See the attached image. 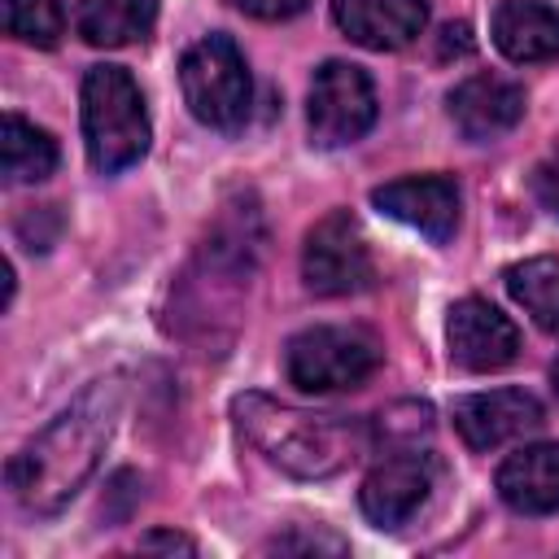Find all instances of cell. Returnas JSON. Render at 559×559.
<instances>
[{"label": "cell", "mask_w": 559, "mask_h": 559, "mask_svg": "<svg viewBox=\"0 0 559 559\" xmlns=\"http://www.w3.org/2000/svg\"><path fill=\"white\" fill-rule=\"evenodd\" d=\"M4 31L31 48H57L66 35L61 0H4Z\"/></svg>", "instance_id": "obj_19"}, {"label": "cell", "mask_w": 559, "mask_h": 559, "mask_svg": "<svg viewBox=\"0 0 559 559\" xmlns=\"http://www.w3.org/2000/svg\"><path fill=\"white\" fill-rule=\"evenodd\" d=\"M376 367H380V341L367 328L319 323V328L297 332L284 349L288 384H297L301 393L358 389L376 376Z\"/></svg>", "instance_id": "obj_5"}, {"label": "cell", "mask_w": 559, "mask_h": 559, "mask_svg": "<svg viewBox=\"0 0 559 559\" xmlns=\"http://www.w3.org/2000/svg\"><path fill=\"white\" fill-rule=\"evenodd\" d=\"M83 144L100 175H118L148 153V109L122 66H92L83 74Z\"/></svg>", "instance_id": "obj_3"}, {"label": "cell", "mask_w": 559, "mask_h": 559, "mask_svg": "<svg viewBox=\"0 0 559 559\" xmlns=\"http://www.w3.org/2000/svg\"><path fill=\"white\" fill-rule=\"evenodd\" d=\"M122 411V380H96L87 393H79L31 445H22L9 467L4 480L13 489V498L35 511V515H52L61 511L96 472L114 424Z\"/></svg>", "instance_id": "obj_1"}, {"label": "cell", "mask_w": 559, "mask_h": 559, "mask_svg": "<svg viewBox=\"0 0 559 559\" xmlns=\"http://www.w3.org/2000/svg\"><path fill=\"white\" fill-rule=\"evenodd\" d=\"M550 389H555V397H559V358H555V367H550Z\"/></svg>", "instance_id": "obj_25"}, {"label": "cell", "mask_w": 559, "mask_h": 559, "mask_svg": "<svg viewBox=\"0 0 559 559\" xmlns=\"http://www.w3.org/2000/svg\"><path fill=\"white\" fill-rule=\"evenodd\" d=\"M493 48L515 66L559 57V9L546 0H502L489 17Z\"/></svg>", "instance_id": "obj_15"}, {"label": "cell", "mask_w": 559, "mask_h": 559, "mask_svg": "<svg viewBox=\"0 0 559 559\" xmlns=\"http://www.w3.org/2000/svg\"><path fill=\"white\" fill-rule=\"evenodd\" d=\"M450 118L472 144H489L524 118V87L502 74H472L450 92Z\"/></svg>", "instance_id": "obj_13"}, {"label": "cell", "mask_w": 559, "mask_h": 559, "mask_svg": "<svg viewBox=\"0 0 559 559\" xmlns=\"http://www.w3.org/2000/svg\"><path fill=\"white\" fill-rule=\"evenodd\" d=\"M157 26V0H79L74 31L92 48H127Z\"/></svg>", "instance_id": "obj_16"}, {"label": "cell", "mask_w": 559, "mask_h": 559, "mask_svg": "<svg viewBox=\"0 0 559 559\" xmlns=\"http://www.w3.org/2000/svg\"><path fill=\"white\" fill-rule=\"evenodd\" d=\"M445 341H450V358L463 371H498L520 354L515 323L485 297H463L450 306Z\"/></svg>", "instance_id": "obj_11"}, {"label": "cell", "mask_w": 559, "mask_h": 559, "mask_svg": "<svg viewBox=\"0 0 559 559\" xmlns=\"http://www.w3.org/2000/svg\"><path fill=\"white\" fill-rule=\"evenodd\" d=\"M371 275H376L371 249H367V236H362V227L349 210H332L306 231L301 280H306L310 293L349 297V293H362L371 284Z\"/></svg>", "instance_id": "obj_7"}, {"label": "cell", "mask_w": 559, "mask_h": 559, "mask_svg": "<svg viewBox=\"0 0 559 559\" xmlns=\"http://www.w3.org/2000/svg\"><path fill=\"white\" fill-rule=\"evenodd\" d=\"M542 424L546 411L528 389H489L454 402V432L472 450H498L507 441H520L524 432H537Z\"/></svg>", "instance_id": "obj_10"}, {"label": "cell", "mask_w": 559, "mask_h": 559, "mask_svg": "<svg viewBox=\"0 0 559 559\" xmlns=\"http://www.w3.org/2000/svg\"><path fill=\"white\" fill-rule=\"evenodd\" d=\"M502 280H507V293L515 297V306H524V314L542 332L559 336V258L542 253V258L511 262L502 271Z\"/></svg>", "instance_id": "obj_18"}, {"label": "cell", "mask_w": 559, "mask_h": 559, "mask_svg": "<svg viewBox=\"0 0 559 559\" xmlns=\"http://www.w3.org/2000/svg\"><path fill=\"white\" fill-rule=\"evenodd\" d=\"M332 22L371 52H397L428 26V0H332Z\"/></svg>", "instance_id": "obj_12"}, {"label": "cell", "mask_w": 559, "mask_h": 559, "mask_svg": "<svg viewBox=\"0 0 559 559\" xmlns=\"http://www.w3.org/2000/svg\"><path fill=\"white\" fill-rule=\"evenodd\" d=\"M227 4L249 13V17H258V22H288V17L310 9V0H227Z\"/></svg>", "instance_id": "obj_21"}, {"label": "cell", "mask_w": 559, "mask_h": 559, "mask_svg": "<svg viewBox=\"0 0 559 559\" xmlns=\"http://www.w3.org/2000/svg\"><path fill=\"white\" fill-rule=\"evenodd\" d=\"M371 205L406 227H415L419 236H428L432 245H445L454 240L459 231V210H463V197H459V183L450 175H406V179H393V183H380L371 192Z\"/></svg>", "instance_id": "obj_8"}, {"label": "cell", "mask_w": 559, "mask_h": 559, "mask_svg": "<svg viewBox=\"0 0 559 559\" xmlns=\"http://www.w3.org/2000/svg\"><path fill=\"white\" fill-rule=\"evenodd\" d=\"M0 170H4V183H39L57 170V144L44 127L17 118V114H4V127H0Z\"/></svg>", "instance_id": "obj_17"}, {"label": "cell", "mask_w": 559, "mask_h": 559, "mask_svg": "<svg viewBox=\"0 0 559 559\" xmlns=\"http://www.w3.org/2000/svg\"><path fill=\"white\" fill-rule=\"evenodd\" d=\"M310 140L319 148H345L376 127V87L354 61H323L310 79L306 100Z\"/></svg>", "instance_id": "obj_6"}, {"label": "cell", "mask_w": 559, "mask_h": 559, "mask_svg": "<svg viewBox=\"0 0 559 559\" xmlns=\"http://www.w3.org/2000/svg\"><path fill=\"white\" fill-rule=\"evenodd\" d=\"M231 419L253 450H262L280 472L301 480H323L376 450L371 424L349 415H314L266 393H240Z\"/></svg>", "instance_id": "obj_2"}, {"label": "cell", "mask_w": 559, "mask_h": 559, "mask_svg": "<svg viewBox=\"0 0 559 559\" xmlns=\"http://www.w3.org/2000/svg\"><path fill=\"white\" fill-rule=\"evenodd\" d=\"M428 432H432V406L428 402H397V406L380 411V419L371 424V437L384 450H419V441Z\"/></svg>", "instance_id": "obj_20"}, {"label": "cell", "mask_w": 559, "mask_h": 559, "mask_svg": "<svg viewBox=\"0 0 559 559\" xmlns=\"http://www.w3.org/2000/svg\"><path fill=\"white\" fill-rule=\"evenodd\" d=\"M498 498L520 515H550L559 511V441H533L502 459Z\"/></svg>", "instance_id": "obj_14"}, {"label": "cell", "mask_w": 559, "mask_h": 559, "mask_svg": "<svg viewBox=\"0 0 559 559\" xmlns=\"http://www.w3.org/2000/svg\"><path fill=\"white\" fill-rule=\"evenodd\" d=\"M528 183H533L537 205H542V210H550V214L559 218V153H550L546 162H537Z\"/></svg>", "instance_id": "obj_22"}, {"label": "cell", "mask_w": 559, "mask_h": 559, "mask_svg": "<svg viewBox=\"0 0 559 559\" xmlns=\"http://www.w3.org/2000/svg\"><path fill=\"white\" fill-rule=\"evenodd\" d=\"M432 489V459L419 450H389L358 489V507L376 528H397L406 524Z\"/></svg>", "instance_id": "obj_9"}, {"label": "cell", "mask_w": 559, "mask_h": 559, "mask_svg": "<svg viewBox=\"0 0 559 559\" xmlns=\"http://www.w3.org/2000/svg\"><path fill=\"white\" fill-rule=\"evenodd\" d=\"M140 546H166V550H197L188 537H179V533H153V537H144Z\"/></svg>", "instance_id": "obj_23"}, {"label": "cell", "mask_w": 559, "mask_h": 559, "mask_svg": "<svg viewBox=\"0 0 559 559\" xmlns=\"http://www.w3.org/2000/svg\"><path fill=\"white\" fill-rule=\"evenodd\" d=\"M179 87L197 122L214 131H240L253 105V79L245 52L227 35L197 39L179 61Z\"/></svg>", "instance_id": "obj_4"}, {"label": "cell", "mask_w": 559, "mask_h": 559, "mask_svg": "<svg viewBox=\"0 0 559 559\" xmlns=\"http://www.w3.org/2000/svg\"><path fill=\"white\" fill-rule=\"evenodd\" d=\"M441 35H445V52H450V48H454V52H472V39H467V26H463V22H459V26H445Z\"/></svg>", "instance_id": "obj_24"}]
</instances>
